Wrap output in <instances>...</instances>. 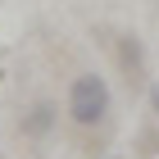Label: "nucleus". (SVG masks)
<instances>
[{
	"label": "nucleus",
	"mask_w": 159,
	"mask_h": 159,
	"mask_svg": "<svg viewBox=\"0 0 159 159\" xmlns=\"http://www.w3.org/2000/svg\"><path fill=\"white\" fill-rule=\"evenodd\" d=\"M105 114H109V86H105V77H96V73L73 77V86H68V118L77 127H96Z\"/></svg>",
	"instance_id": "nucleus-1"
},
{
	"label": "nucleus",
	"mask_w": 159,
	"mask_h": 159,
	"mask_svg": "<svg viewBox=\"0 0 159 159\" xmlns=\"http://www.w3.org/2000/svg\"><path fill=\"white\" fill-rule=\"evenodd\" d=\"M55 118H59V109L41 100L37 109H32V114H27V118H23V132H27V136H46L50 127H55Z\"/></svg>",
	"instance_id": "nucleus-2"
},
{
	"label": "nucleus",
	"mask_w": 159,
	"mask_h": 159,
	"mask_svg": "<svg viewBox=\"0 0 159 159\" xmlns=\"http://www.w3.org/2000/svg\"><path fill=\"white\" fill-rule=\"evenodd\" d=\"M123 64H141V50H136V41H132V37L123 41Z\"/></svg>",
	"instance_id": "nucleus-3"
},
{
	"label": "nucleus",
	"mask_w": 159,
	"mask_h": 159,
	"mask_svg": "<svg viewBox=\"0 0 159 159\" xmlns=\"http://www.w3.org/2000/svg\"><path fill=\"white\" fill-rule=\"evenodd\" d=\"M150 100H155V109H159V86H155V96H150Z\"/></svg>",
	"instance_id": "nucleus-4"
}]
</instances>
